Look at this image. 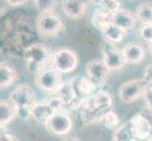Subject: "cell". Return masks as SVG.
<instances>
[{"label":"cell","instance_id":"cell-1","mask_svg":"<svg viewBox=\"0 0 152 141\" xmlns=\"http://www.w3.org/2000/svg\"><path fill=\"white\" fill-rule=\"evenodd\" d=\"M32 30L26 15L20 12H0V52L9 56H22L29 44Z\"/></svg>","mask_w":152,"mask_h":141},{"label":"cell","instance_id":"cell-2","mask_svg":"<svg viewBox=\"0 0 152 141\" xmlns=\"http://www.w3.org/2000/svg\"><path fill=\"white\" fill-rule=\"evenodd\" d=\"M113 98L107 90H99L82 101L80 111L83 125H94L101 122L104 114L111 109Z\"/></svg>","mask_w":152,"mask_h":141},{"label":"cell","instance_id":"cell-3","mask_svg":"<svg viewBox=\"0 0 152 141\" xmlns=\"http://www.w3.org/2000/svg\"><path fill=\"white\" fill-rule=\"evenodd\" d=\"M9 101L16 110L17 118L23 121L31 119V109L37 100L33 88L28 84L21 83L16 85L10 92Z\"/></svg>","mask_w":152,"mask_h":141},{"label":"cell","instance_id":"cell-4","mask_svg":"<svg viewBox=\"0 0 152 141\" xmlns=\"http://www.w3.org/2000/svg\"><path fill=\"white\" fill-rule=\"evenodd\" d=\"M52 53L53 52L45 43H32L24 49L22 57L28 71L30 74H36L41 68L50 63Z\"/></svg>","mask_w":152,"mask_h":141},{"label":"cell","instance_id":"cell-5","mask_svg":"<svg viewBox=\"0 0 152 141\" xmlns=\"http://www.w3.org/2000/svg\"><path fill=\"white\" fill-rule=\"evenodd\" d=\"M35 27L42 38H53L64 32V24L60 14L53 9H48L40 12L35 21Z\"/></svg>","mask_w":152,"mask_h":141},{"label":"cell","instance_id":"cell-6","mask_svg":"<svg viewBox=\"0 0 152 141\" xmlns=\"http://www.w3.org/2000/svg\"><path fill=\"white\" fill-rule=\"evenodd\" d=\"M35 85L42 91L55 94L64 84L61 72L52 66L50 63L46 64L37 72L34 78Z\"/></svg>","mask_w":152,"mask_h":141},{"label":"cell","instance_id":"cell-7","mask_svg":"<svg viewBox=\"0 0 152 141\" xmlns=\"http://www.w3.org/2000/svg\"><path fill=\"white\" fill-rule=\"evenodd\" d=\"M50 64L61 74H69L77 69L78 56L74 50L62 46L52 53Z\"/></svg>","mask_w":152,"mask_h":141},{"label":"cell","instance_id":"cell-8","mask_svg":"<svg viewBox=\"0 0 152 141\" xmlns=\"http://www.w3.org/2000/svg\"><path fill=\"white\" fill-rule=\"evenodd\" d=\"M46 130L53 135L64 137L68 134L73 128V121L65 110L54 113L45 122Z\"/></svg>","mask_w":152,"mask_h":141},{"label":"cell","instance_id":"cell-9","mask_svg":"<svg viewBox=\"0 0 152 141\" xmlns=\"http://www.w3.org/2000/svg\"><path fill=\"white\" fill-rule=\"evenodd\" d=\"M100 51L103 56V60L111 71H120L126 65V60L122 54L114 43H112L105 39L100 43Z\"/></svg>","mask_w":152,"mask_h":141},{"label":"cell","instance_id":"cell-10","mask_svg":"<svg viewBox=\"0 0 152 141\" xmlns=\"http://www.w3.org/2000/svg\"><path fill=\"white\" fill-rule=\"evenodd\" d=\"M86 74L96 87H103L108 82L111 75V69L103 59H95L90 60L86 65Z\"/></svg>","mask_w":152,"mask_h":141},{"label":"cell","instance_id":"cell-11","mask_svg":"<svg viewBox=\"0 0 152 141\" xmlns=\"http://www.w3.org/2000/svg\"><path fill=\"white\" fill-rule=\"evenodd\" d=\"M146 83L145 80L132 79L122 83L118 90L119 99L123 103H130L143 96Z\"/></svg>","mask_w":152,"mask_h":141},{"label":"cell","instance_id":"cell-12","mask_svg":"<svg viewBox=\"0 0 152 141\" xmlns=\"http://www.w3.org/2000/svg\"><path fill=\"white\" fill-rule=\"evenodd\" d=\"M70 82L74 90L76 103L80 107L82 101L88 96L92 95L94 92H96V87L89 79L88 76H74L70 79Z\"/></svg>","mask_w":152,"mask_h":141},{"label":"cell","instance_id":"cell-13","mask_svg":"<svg viewBox=\"0 0 152 141\" xmlns=\"http://www.w3.org/2000/svg\"><path fill=\"white\" fill-rule=\"evenodd\" d=\"M136 140H148L152 135V124L145 115L139 111L129 119Z\"/></svg>","mask_w":152,"mask_h":141},{"label":"cell","instance_id":"cell-14","mask_svg":"<svg viewBox=\"0 0 152 141\" xmlns=\"http://www.w3.org/2000/svg\"><path fill=\"white\" fill-rule=\"evenodd\" d=\"M56 112L59 111L57 110L53 103L49 99L40 102L37 101L31 109V119L35 122L45 125L49 118Z\"/></svg>","mask_w":152,"mask_h":141},{"label":"cell","instance_id":"cell-15","mask_svg":"<svg viewBox=\"0 0 152 141\" xmlns=\"http://www.w3.org/2000/svg\"><path fill=\"white\" fill-rule=\"evenodd\" d=\"M87 7L81 0H61L62 12L67 17L73 20H80L84 16Z\"/></svg>","mask_w":152,"mask_h":141},{"label":"cell","instance_id":"cell-16","mask_svg":"<svg viewBox=\"0 0 152 141\" xmlns=\"http://www.w3.org/2000/svg\"><path fill=\"white\" fill-rule=\"evenodd\" d=\"M121 51L126 60V63L139 64L145 57L144 47L138 43H130L126 44Z\"/></svg>","mask_w":152,"mask_h":141},{"label":"cell","instance_id":"cell-17","mask_svg":"<svg viewBox=\"0 0 152 141\" xmlns=\"http://www.w3.org/2000/svg\"><path fill=\"white\" fill-rule=\"evenodd\" d=\"M18 80V72L8 62H0V90L13 86Z\"/></svg>","mask_w":152,"mask_h":141},{"label":"cell","instance_id":"cell-18","mask_svg":"<svg viewBox=\"0 0 152 141\" xmlns=\"http://www.w3.org/2000/svg\"><path fill=\"white\" fill-rule=\"evenodd\" d=\"M136 21L137 18L135 14L129 10L120 9L114 13H112V22L125 30L132 29L136 25Z\"/></svg>","mask_w":152,"mask_h":141},{"label":"cell","instance_id":"cell-19","mask_svg":"<svg viewBox=\"0 0 152 141\" xmlns=\"http://www.w3.org/2000/svg\"><path fill=\"white\" fill-rule=\"evenodd\" d=\"M17 118L16 110L10 101L0 100V125L6 127Z\"/></svg>","mask_w":152,"mask_h":141},{"label":"cell","instance_id":"cell-20","mask_svg":"<svg viewBox=\"0 0 152 141\" xmlns=\"http://www.w3.org/2000/svg\"><path fill=\"white\" fill-rule=\"evenodd\" d=\"M126 31L127 30L118 27V25H115L114 23L110 22L108 25H106V27L101 30V32H102L104 39L115 43H120V41L123 40V39L126 36Z\"/></svg>","mask_w":152,"mask_h":141},{"label":"cell","instance_id":"cell-21","mask_svg":"<svg viewBox=\"0 0 152 141\" xmlns=\"http://www.w3.org/2000/svg\"><path fill=\"white\" fill-rule=\"evenodd\" d=\"M110 22H112V13L106 12L100 6L93 12L91 23L93 27H96L97 30L101 31Z\"/></svg>","mask_w":152,"mask_h":141},{"label":"cell","instance_id":"cell-22","mask_svg":"<svg viewBox=\"0 0 152 141\" xmlns=\"http://www.w3.org/2000/svg\"><path fill=\"white\" fill-rule=\"evenodd\" d=\"M113 140L115 141H136L130 121H127L113 130Z\"/></svg>","mask_w":152,"mask_h":141},{"label":"cell","instance_id":"cell-23","mask_svg":"<svg viewBox=\"0 0 152 141\" xmlns=\"http://www.w3.org/2000/svg\"><path fill=\"white\" fill-rule=\"evenodd\" d=\"M135 16L143 25L152 24V3H141L136 9Z\"/></svg>","mask_w":152,"mask_h":141},{"label":"cell","instance_id":"cell-24","mask_svg":"<svg viewBox=\"0 0 152 141\" xmlns=\"http://www.w3.org/2000/svg\"><path fill=\"white\" fill-rule=\"evenodd\" d=\"M101 122L103 123L105 128H107L109 130H115L119 126L120 119L118 115L114 111L110 109V110H108L104 114Z\"/></svg>","mask_w":152,"mask_h":141},{"label":"cell","instance_id":"cell-25","mask_svg":"<svg viewBox=\"0 0 152 141\" xmlns=\"http://www.w3.org/2000/svg\"><path fill=\"white\" fill-rule=\"evenodd\" d=\"M97 4L110 13H114L121 9L119 0H99Z\"/></svg>","mask_w":152,"mask_h":141},{"label":"cell","instance_id":"cell-26","mask_svg":"<svg viewBox=\"0 0 152 141\" xmlns=\"http://www.w3.org/2000/svg\"><path fill=\"white\" fill-rule=\"evenodd\" d=\"M58 0H33L35 7L37 8L40 12L48 9H53L56 6Z\"/></svg>","mask_w":152,"mask_h":141},{"label":"cell","instance_id":"cell-27","mask_svg":"<svg viewBox=\"0 0 152 141\" xmlns=\"http://www.w3.org/2000/svg\"><path fill=\"white\" fill-rule=\"evenodd\" d=\"M140 36L143 40L151 43H152V24H145L140 29Z\"/></svg>","mask_w":152,"mask_h":141},{"label":"cell","instance_id":"cell-28","mask_svg":"<svg viewBox=\"0 0 152 141\" xmlns=\"http://www.w3.org/2000/svg\"><path fill=\"white\" fill-rule=\"evenodd\" d=\"M143 98L145 106L152 110V84H149V83L146 84L143 93Z\"/></svg>","mask_w":152,"mask_h":141},{"label":"cell","instance_id":"cell-29","mask_svg":"<svg viewBox=\"0 0 152 141\" xmlns=\"http://www.w3.org/2000/svg\"><path fill=\"white\" fill-rule=\"evenodd\" d=\"M19 138L15 134L10 133L8 130L0 133V141H17Z\"/></svg>","mask_w":152,"mask_h":141},{"label":"cell","instance_id":"cell-30","mask_svg":"<svg viewBox=\"0 0 152 141\" xmlns=\"http://www.w3.org/2000/svg\"><path fill=\"white\" fill-rule=\"evenodd\" d=\"M144 80L146 83H149V84H152V64L148 65L145 68L144 71Z\"/></svg>","mask_w":152,"mask_h":141},{"label":"cell","instance_id":"cell-31","mask_svg":"<svg viewBox=\"0 0 152 141\" xmlns=\"http://www.w3.org/2000/svg\"><path fill=\"white\" fill-rule=\"evenodd\" d=\"M4 2H6L9 6L16 8V7H20L22 5L28 3L29 0H3Z\"/></svg>","mask_w":152,"mask_h":141},{"label":"cell","instance_id":"cell-32","mask_svg":"<svg viewBox=\"0 0 152 141\" xmlns=\"http://www.w3.org/2000/svg\"><path fill=\"white\" fill-rule=\"evenodd\" d=\"M81 1H83V2H84L86 5H87V6H88V5H90V4H93V3H96L95 2V0H81Z\"/></svg>","mask_w":152,"mask_h":141},{"label":"cell","instance_id":"cell-33","mask_svg":"<svg viewBox=\"0 0 152 141\" xmlns=\"http://www.w3.org/2000/svg\"><path fill=\"white\" fill-rule=\"evenodd\" d=\"M5 130H7V128L5 127V126H2V125H0V133L3 132V131H5Z\"/></svg>","mask_w":152,"mask_h":141},{"label":"cell","instance_id":"cell-34","mask_svg":"<svg viewBox=\"0 0 152 141\" xmlns=\"http://www.w3.org/2000/svg\"><path fill=\"white\" fill-rule=\"evenodd\" d=\"M149 54H150L151 56H152V43L149 44Z\"/></svg>","mask_w":152,"mask_h":141},{"label":"cell","instance_id":"cell-35","mask_svg":"<svg viewBox=\"0 0 152 141\" xmlns=\"http://www.w3.org/2000/svg\"><path fill=\"white\" fill-rule=\"evenodd\" d=\"M98 1H99V0H95V2H96V3H98Z\"/></svg>","mask_w":152,"mask_h":141}]
</instances>
